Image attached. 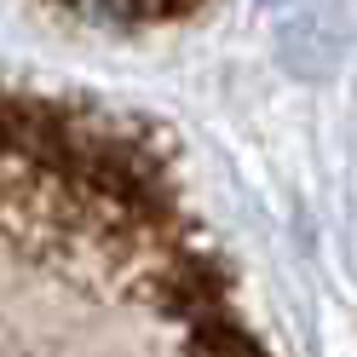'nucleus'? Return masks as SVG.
<instances>
[{
	"mask_svg": "<svg viewBox=\"0 0 357 357\" xmlns=\"http://www.w3.org/2000/svg\"><path fill=\"white\" fill-rule=\"evenodd\" d=\"M47 6L81 17L98 29H162V24H185L208 6V0H47Z\"/></svg>",
	"mask_w": 357,
	"mask_h": 357,
	"instance_id": "2",
	"label": "nucleus"
},
{
	"mask_svg": "<svg viewBox=\"0 0 357 357\" xmlns=\"http://www.w3.org/2000/svg\"><path fill=\"white\" fill-rule=\"evenodd\" d=\"M0 357H277L150 121L0 81Z\"/></svg>",
	"mask_w": 357,
	"mask_h": 357,
	"instance_id": "1",
	"label": "nucleus"
}]
</instances>
